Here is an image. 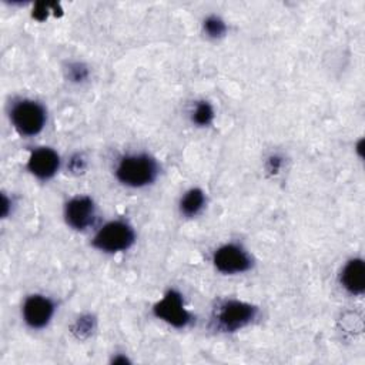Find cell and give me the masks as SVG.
Returning <instances> with one entry per match:
<instances>
[{
	"label": "cell",
	"mask_w": 365,
	"mask_h": 365,
	"mask_svg": "<svg viewBox=\"0 0 365 365\" xmlns=\"http://www.w3.org/2000/svg\"><path fill=\"white\" fill-rule=\"evenodd\" d=\"M212 262L220 272L240 274L251 268L250 255L235 244H225L220 247L212 257Z\"/></svg>",
	"instance_id": "8992f818"
},
{
	"label": "cell",
	"mask_w": 365,
	"mask_h": 365,
	"mask_svg": "<svg viewBox=\"0 0 365 365\" xmlns=\"http://www.w3.org/2000/svg\"><path fill=\"white\" fill-rule=\"evenodd\" d=\"M154 314L175 328H184L191 322V314L185 309L181 294L173 289L154 305Z\"/></svg>",
	"instance_id": "5b68a950"
},
{
	"label": "cell",
	"mask_w": 365,
	"mask_h": 365,
	"mask_svg": "<svg viewBox=\"0 0 365 365\" xmlns=\"http://www.w3.org/2000/svg\"><path fill=\"white\" fill-rule=\"evenodd\" d=\"M214 118V110L207 101H200L192 113V121L198 125H208Z\"/></svg>",
	"instance_id": "7c38bea8"
},
{
	"label": "cell",
	"mask_w": 365,
	"mask_h": 365,
	"mask_svg": "<svg viewBox=\"0 0 365 365\" xmlns=\"http://www.w3.org/2000/svg\"><path fill=\"white\" fill-rule=\"evenodd\" d=\"M158 174L157 163L148 154H131L120 160L115 175L124 185L138 188L151 184Z\"/></svg>",
	"instance_id": "6da1fadb"
},
{
	"label": "cell",
	"mask_w": 365,
	"mask_h": 365,
	"mask_svg": "<svg viewBox=\"0 0 365 365\" xmlns=\"http://www.w3.org/2000/svg\"><path fill=\"white\" fill-rule=\"evenodd\" d=\"M204 204H205L204 192L200 188H192V190L187 191L184 194V197L181 198L180 208H181V212L184 215L194 217L202 210Z\"/></svg>",
	"instance_id": "8fae6325"
},
{
	"label": "cell",
	"mask_w": 365,
	"mask_h": 365,
	"mask_svg": "<svg viewBox=\"0 0 365 365\" xmlns=\"http://www.w3.org/2000/svg\"><path fill=\"white\" fill-rule=\"evenodd\" d=\"M257 315V307L242 301H225L214 311V322L220 331L232 332L250 324Z\"/></svg>",
	"instance_id": "7a4b0ae2"
},
{
	"label": "cell",
	"mask_w": 365,
	"mask_h": 365,
	"mask_svg": "<svg viewBox=\"0 0 365 365\" xmlns=\"http://www.w3.org/2000/svg\"><path fill=\"white\" fill-rule=\"evenodd\" d=\"M64 217L74 230H86L94 222L96 205L90 197H76L66 204Z\"/></svg>",
	"instance_id": "52a82bcc"
},
{
	"label": "cell",
	"mask_w": 365,
	"mask_h": 365,
	"mask_svg": "<svg viewBox=\"0 0 365 365\" xmlns=\"http://www.w3.org/2000/svg\"><path fill=\"white\" fill-rule=\"evenodd\" d=\"M54 314V304L43 295H31L23 305V318L31 328L46 327Z\"/></svg>",
	"instance_id": "ba28073f"
},
{
	"label": "cell",
	"mask_w": 365,
	"mask_h": 365,
	"mask_svg": "<svg viewBox=\"0 0 365 365\" xmlns=\"http://www.w3.org/2000/svg\"><path fill=\"white\" fill-rule=\"evenodd\" d=\"M10 118L20 134L36 135L46 124V110L37 101L21 100L13 106Z\"/></svg>",
	"instance_id": "277c9868"
},
{
	"label": "cell",
	"mask_w": 365,
	"mask_h": 365,
	"mask_svg": "<svg viewBox=\"0 0 365 365\" xmlns=\"http://www.w3.org/2000/svg\"><path fill=\"white\" fill-rule=\"evenodd\" d=\"M204 30L211 37H221L225 33V24H224V21L221 19H218L215 16H211V17L205 19Z\"/></svg>",
	"instance_id": "4fadbf2b"
},
{
	"label": "cell",
	"mask_w": 365,
	"mask_h": 365,
	"mask_svg": "<svg viewBox=\"0 0 365 365\" xmlns=\"http://www.w3.org/2000/svg\"><path fill=\"white\" fill-rule=\"evenodd\" d=\"M342 287L354 295H359L365 289V264L359 258L346 262L341 274Z\"/></svg>",
	"instance_id": "30bf717a"
},
{
	"label": "cell",
	"mask_w": 365,
	"mask_h": 365,
	"mask_svg": "<svg viewBox=\"0 0 365 365\" xmlns=\"http://www.w3.org/2000/svg\"><path fill=\"white\" fill-rule=\"evenodd\" d=\"M135 240L133 228L124 221L107 222L98 230L93 240V245L104 252H120L128 250Z\"/></svg>",
	"instance_id": "3957f363"
},
{
	"label": "cell",
	"mask_w": 365,
	"mask_h": 365,
	"mask_svg": "<svg viewBox=\"0 0 365 365\" xmlns=\"http://www.w3.org/2000/svg\"><path fill=\"white\" fill-rule=\"evenodd\" d=\"M60 167L58 154L48 147H40L34 150L27 161V168L37 178L47 180L51 178Z\"/></svg>",
	"instance_id": "9c48e42d"
},
{
	"label": "cell",
	"mask_w": 365,
	"mask_h": 365,
	"mask_svg": "<svg viewBox=\"0 0 365 365\" xmlns=\"http://www.w3.org/2000/svg\"><path fill=\"white\" fill-rule=\"evenodd\" d=\"M70 73H71V78L76 81H81L83 78L87 77V68L81 64H73L70 68Z\"/></svg>",
	"instance_id": "5bb4252c"
}]
</instances>
